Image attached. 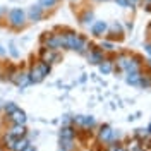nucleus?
Listing matches in <instances>:
<instances>
[{
    "mask_svg": "<svg viewBox=\"0 0 151 151\" xmlns=\"http://www.w3.org/2000/svg\"><path fill=\"white\" fill-rule=\"evenodd\" d=\"M62 137H64V139H70V137H72V129H69V127L64 129V131H62Z\"/></svg>",
    "mask_w": 151,
    "mask_h": 151,
    "instance_id": "obj_14",
    "label": "nucleus"
},
{
    "mask_svg": "<svg viewBox=\"0 0 151 151\" xmlns=\"http://www.w3.org/2000/svg\"><path fill=\"white\" fill-rule=\"evenodd\" d=\"M4 53H5V52H4V48L0 47V55H4Z\"/></svg>",
    "mask_w": 151,
    "mask_h": 151,
    "instance_id": "obj_20",
    "label": "nucleus"
},
{
    "mask_svg": "<svg viewBox=\"0 0 151 151\" xmlns=\"http://www.w3.org/2000/svg\"><path fill=\"white\" fill-rule=\"evenodd\" d=\"M10 119H12L16 124H24L26 122V115H24V112H21V110H14V112L10 113Z\"/></svg>",
    "mask_w": 151,
    "mask_h": 151,
    "instance_id": "obj_5",
    "label": "nucleus"
},
{
    "mask_svg": "<svg viewBox=\"0 0 151 151\" xmlns=\"http://www.w3.org/2000/svg\"><path fill=\"white\" fill-rule=\"evenodd\" d=\"M94 36H101L105 31H106V22L105 21H98V22H94V26L91 28Z\"/></svg>",
    "mask_w": 151,
    "mask_h": 151,
    "instance_id": "obj_3",
    "label": "nucleus"
},
{
    "mask_svg": "<svg viewBox=\"0 0 151 151\" xmlns=\"http://www.w3.org/2000/svg\"><path fill=\"white\" fill-rule=\"evenodd\" d=\"M38 67H40V70L43 72V76H48V72H50V65H48V62H40Z\"/></svg>",
    "mask_w": 151,
    "mask_h": 151,
    "instance_id": "obj_10",
    "label": "nucleus"
},
{
    "mask_svg": "<svg viewBox=\"0 0 151 151\" xmlns=\"http://www.w3.org/2000/svg\"><path fill=\"white\" fill-rule=\"evenodd\" d=\"M91 19H93V14H91V12H88V14L84 16V21H83V22H84V24H89V22H91Z\"/></svg>",
    "mask_w": 151,
    "mask_h": 151,
    "instance_id": "obj_16",
    "label": "nucleus"
},
{
    "mask_svg": "<svg viewBox=\"0 0 151 151\" xmlns=\"http://www.w3.org/2000/svg\"><path fill=\"white\" fill-rule=\"evenodd\" d=\"M127 83H131V84H137V83H139V74H137V72H129Z\"/></svg>",
    "mask_w": 151,
    "mask_h": 151,
    "instance_id": "obj_8",
    "label": "nucleus"
},
{
    "mask_svg": "<svg viewBox=\"0 0 151 151\" xmlns=\"http://www.w3.org/2000/svg\"><path fill=\"white\" fill-rule=\"evenodd\" d=\"M119 151H124V150H119Z\"/></svg>",
    "mask_w": 151,
    "mask_h": 151,
    "instance_id": "obj_24",
    "label": "nucleus"
},
{
    "mask_svg": "<svg viewBox=\"0 0 151 151\" xmlns=\"http://www.w3.org/2000/svg\"><path fill=\"white\" fill-rule=\"evenodd\" d=\"M100 70H101L103 74H108V72L112 70V65H110L108 62H105V64H101V65H100Z\"/></svg>",
    "mask_w": 151,
    "mask_h": 151,
    "instance_id": "obj_13",
    "label": "nucleus"
},
{
    "mask_svg": "<svg viewBox=\"0 0 151 151\" xmlns=\"http://www.w3.org/2000/svg\"><path fill=\"white\" fill-rule=\"evenodd\" d=\"M132 2H134V4H136V2H137V0H132Z\"/></svg>",
    "mask_w": 151,
    "mask_h": 151,
    "instance_id": "obj_22",
    "label": "nucleus"
},
{
    "mask_svg": "<svg viewBox=\"0 0 151 151\" xmlns=\"http://www.w3.org/2000/svg\"><path fill=\"white\" fill-rule=\"evenodd\" d=\"M79 120H81V122L84 124V125H93V124H94L93 119H79Z\"/></svg>",
    "mask_w": 151,
    "mask_h": 151,
    "instance_id": "obj_18",
    "label": "nucleus"
},
{
    "mask_svg": "<svg viewBox=\"0 0 151 151\" xmlns=\"http://www.w3.org/2000/svg\"><path fill=\"white\" fill-rule=\"evenodd\" d=\"M14 110H17V106H16L14 103H7V105H5V112H7V113H12Z\"/></svg>",
    "mask_w": 151,
    "mask_h": 151,
    "instance_id": "obj_15",
    "label": "nucleus"
},
{
    "mask_svg": "<svg viewBox=\"0 0 151 151\" xmlns=\"http://www.w3.org/2000/svg\"><path fill=\"white\" fill-rule=\"evenodd\" d=\"M26 144H28V142L24 141V139H21V141H16L14 144H10V146H12V150H14V151H21Z\"/></svg>",
    "mask_w": 151,
    "mask_h": 151,
    "instance_id": "obj_9",
    "label": "nucleus"
},
{
    "mask_svg": "<svg viewBox=\"0 0 151 151\" xmlns=\"http://www.w3.org/2000/svg\"><path fill=\"white\" fill-rule=\"evenodd\" d=\"M110 136H112L110 127H103V129H101V132H100V137H101V139H108Z\"/></svg>",
    "mask_w": 151,
    "mask_h": 151,
    "instance_id": "obj_11",
    "label": "nucleus"
},
{
    "mask_svg": "<svg viewBox=\"0 0 151 151\" xmlns=\"http://www.w3.org/2000/svg\"><path fill=\"white\" fill-rule=\"evenodd\" d=\"M12 136H16V137H21V136H24V127H22V124H17L14 129H12V132H10Z\"/></svg>",
    "mask_w": 151,
    "mask_h": 151,
    "instance_id": "obj_7",
    "label": "nucleus"
},
{
    "mask_svg": "<svg viewBox=\"0 0 151 151\" xmlns=\"http://www.w3.org/2000/svg\"><path fill=\"white\" fill-rule=\"evenodd\" d=\"M9 19H10V24H12V26H22V24H24V12L21 9L10 10Z\"/></svg>",
    "mask_w": 151,
    "mask_h": 151,
    "instance_id": "obj_1",
    "label": "nucleus"
},
{
    "mask_svg": "<svg viewBox=\"0 0 151 151\" xmlns=\"http://www.w3.org/2000/svg\"><path fill=\"white\" fill-rule=\"evenodd\" d=\"M89 62L91 64H100V62H103L101 60V52H98V50H94L89 53Z\"/></svg>",
    "mask_w": 151,
    "mask_h": 151,
    "instance_id": "obj_6",
    "label": "nucleus"
},
{
    "mask_svg": "<svg viewBox=\"0 0 151 151\" xmlns=\"http://www.w3.org/2000/svg\"><path fill=\"white\" fill-rule=\"evenodd\" d=\"M41 14H43V7L41 5H35L29 9V19L31 21H40L41 19Z\"/></svg>",
    "mask_w": 151,
    "mask_h": 151,
    "instance_id": "obj_4",
    "label": "nucleus"
},
{
    "mask_svg": "<svg viewBox=\"0 0 151 151\" xmlns=\"http://www.w3.org/2000/svg\"><path fill=\"white\" fill-rule=\"evenodd\" d=\"M150 132H151V125H150Z\"/></svg>",
    "mask_w": 151,
    "mask_h": 151,
    "instance_id": "obj_23",
    "label": "nucleus"
},
{
    "mask_svg": "<svg viewBox=\"0 0 151 151\" xmlns=\"http://www.w3.org/2000/svg\"><path fill=\"white\" fill-rule=\"evenodd\" d=\"M43 77H45V76H43V72L40 70V67L38 65L31 69V72H29V81H31V83H41Z\"/></svg>",
    "mask_w": 151,
    "mask_h": 151,
    "instance_id": "obj_2",
    "label": "nucleus"
},
{
    "mask_svg": "<svg viewBox=\"0 0 151 151\" xmlns=\"http://www.w3.org/2000/svg\"><path fill=\"white\" fill-rule=\"evenodd\" d=\"M101 47H105V48H106V50H112V43H106V41H105V43H103V45H101Z\"/></svg>",
    "mask_w": 151,
    "mask_h": 151,
    "instance_id": "obj_19",
    "label": "nucleus"
},
{
    "mask_svg": "<svg viewBox=\"0 0 151 151\" xmlns=\"http://www.w3.org/2000/svg\"><path fill=\"white\" fill-rule=\"evenodd\" d=\"M55 4H57V0H40L41 7H53Z\"/></svg>",
    "mask_w": 151,
    "mask_h": 151,
    "instance_id": "obj_12",
    "label": "nucleus"
},
{
    "mask_svg": "<svg viewBox=\"0 0 151 151\" xmlns=\"http://www.w3.org/2000/svg\"><path fill=\"white\" fill-rule=\"evenodd\" d=\"M117 4H119L120 7H129V5H131V2H129V0H117Z\"/></svg>",
    "mask_w": 151,
    "mask_h": 151,
    "instance_id": "obj_17",
    "label": "nucleus"
},
{
    "mask_svg": "<svg viewBox=\"0 0 151 151\" xmlns=\"http://www.w3.org/2000/svg\"><path fill=\"white\" fill-rule=\"evenodd\" d=\"M148 53H150V55H151V47H148Z\"/></svg>",
    "mask_w": 151,
    "mask_h": 151,
    "instance_id": "obj_21",
    "label": "nucleus"
}]
</instances>
